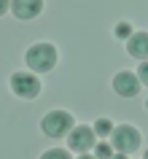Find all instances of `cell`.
I'll return each mask as SVG.
<instances>
[{
    "label": "cell",
    "mask_w": 148,
    "mask_h": 159,
    "mask_svg": "<svg viewBox=\"0 0 148 159\" xmlns=\"http://www.w3.org/2000/svg\"><path fill=\"white\" fill-rule=\"evenodd\" d=\"M70 154H73L70 148H49L43 154V159H70Z\"/></svg>",
    "instance_id": "11"
},
{
    "label": "cell",
    "mask_w": 148,
    "mask_h": 159,
    "mask_svg": "<svg viewBox=\"0 0 148 159\" xmlns=\"http://www.w3.org/2000/svg\"><path fill=\"white\" fill-rule=\"evenodd\" d=\"M94 143H97V132H94V127L78 124V127H73V129L67 132V148L73 151V154H78V157L94 151Z\"/></svg>",
    "instance_id": "5"
},
{
    "label": "cell",
    "mask_w": 148,
    "mask_h": 159,
    "mask_svg": "<svg viewBox=\"0 0 148 159\" xmlns=\"http://www.w3.org/2000/svg\"><path fill=\"white\" fill-rule=\"evenodd\" d=\"M94 132H97V138L110 135L113 132V121H110V119H97V121H94Z\"/></svg>",
    "instance_id": "9"
},
{
    "label": "cell",
    "mask_w": 148,
    "mask_h": 159,
    "mask_svg": "<svg viewBox=\"0 0 148 159\" xmlns=\"http://www.w3.org/2000/svg\"><path fill=\"white\" fill-rule=\"evenodd\" d=\"M110 143H113V151H116V157H119V159L135 154V151L140 148V132H137V127H132V124L113 127V132H110Z\"/></svg>",
    "instance_id": "2"
},
{
    "label": "cell",
    "mask_w": 148,
    "mask_h": 159,
    "mask_svg": "<svg viewBox=\"0 0 148 159\" xmlns=\"http://www.w3.org/2000/svg\"><path fill=\"white\" fill-rule=\"evenodd\" d=\"M116 35H119V38H129V35H132V27L127 25V22H121V25L116 27Z\"/></svg>",
    "instance_id": "13"
},
{
    "label": "cell",
    "mask_w": 148,
    "mask_h": 159,
    "mask_svg": "<svg viewBox=\"0 0 148 159\" xmlns=\"http://www.w3.org/2000/svg\"><path fill=\"white\" fill-rule=\"evenodd\" d=\"M8 8H11V0H0V16H3Z\"/></svg>",
    "instance_id": "14"
},
{
    "label": "cell",
    "mask_w": 148,
    "mask_h": 159,
    "mask_svg": "<svg viewBox=\"0 0 148 159\" xmlns=\"http://www.w3.org/2000/svg\"><path fill=\"white\" fill-rule=\"evenodd\" d=\"M11 92L19 100H35L41 94V78L33 70H16L11 75Z\"/></svg>",
    "instance_id": "3"
},
{
    "label": "cell",
    "mask_w": 148,
    "mask_h": 159,
    "mask_svg": "<svg viewBox=\"0 0 148 159\" xmlns=\"http://www.w3.org/2000/svg\"><path fill=\"white\" fill-rule=\"evenodd\" d=\"M137 75H140V84H143V86H148V59H140Z\"/></svg>",
    "instance_id": "12"
},
{
    "label": "cell",
    "mask_w": 148,
    "mask_h": 159,
    "mask_svg": "<svg viewBox=\"0 0 148 159\" xmlns=\"http://www.w3.org/2000/svg\"><path fill=\"white\" fill-rule=\"evenodd\" d=\"M146 108H148V100H146Z\"/></svg>",
    "instance_id": "16"
},
{
    "label": "cell",
    "mask_w": 148,
    "mask_h": 159,
    "mask_svg": "<svg viewBox=\"0 0 148 159\" xmlns=\"http://www.w3.org/2000/svg\"><path fill=\"white\" fill-rule=\"evenodd\" d=\"M127 54L135 59H148V33H132L127 38Z\"/></svg>",
    "instance_id": "8"
},
{
    "label": "cell",
    "mask_w": 148,
    "mask_h": 159,
    "mask_svg": "<svg viewBox=\"0 0 148 159\" xmlns=\"http://www.w3.org/2000/svg\"><path fill=\"white\" fill-rule=\"evenodd\" d=\"M146 159H148V148H146Z\"/></svg>",
    "instance_id": "15"
},
{
    "label": "cell",
    "mask_w": 148,
    "mask_h": 159,
    "mask_svg": "<svg viewBox=\"0 0 148 159\" xmlns=\"http://www.w3.org/2000/svg\"><path fill=\"white\" fill-rule=\"evenodd\" d=\"M41 11H43V0H11V14L22 22L41 16Z\"/></svg>",
    "instance_id": "7"
},
{
    "label": "cell",
    "mask_w": 148,
    "mask_h": 159,
    "mask_svg": "<svg viewBox=\"0 0 148 159\" xmlns=\"http://www.w3.org/2000/svg\"><path fill=\"white\" fill-rule=\"evenodd\" d=\"M116 151H113V143H94V157H113Z\"/></svg>",
    "instance_id": "10"
},
{
    "label": "cell",
    "mask_w": 148,
    "mask_h": 159,
    "mask_svg": "<svg viewBox=\"0 0 148 159\" xmlns=\"http://www.w3.org/2000/svg\"><path fill=\"white\" fill-rule=\"evenodd\" d=\"M140 75L132 73V70H119V73L113 75V92L119 94V97H135V94L140 92Z\"/></svg>",
    "instance_id": "6"
},
{
    "label": "cell",
    "mask_w": 148,
    "mask_h": 159,
    "mask_svg": "<svg viewBox=\"0 0 148 159\" xmlns=\"http://www.w3.org/2000/svg\"><path fill=\"white\" fill-rule=\"evenodd\" d=\"M73 127H75V119L67 111H49L41 121L43 135H49V138H67V132Z\"/></svg>",
    "instance_id": "4"
},
{
    "label": "cell",
    "mask_w": 148,
    "mask_h": 159,
    "mask_svg": "<svg viewBox=\"0 0 148 159\" xmlns=\"http://www.w3.org/2000/svg\"><path fill=\"white\" fill-rule=\"evenodd\" d=\"M57 59H59L57 46H54V43H46V41L33 43V46L25 51V62H27V67H30L33 73H49V70H54V67H57Z\"/></svg>",
    "instance_id": "1"
}]
</instances>
